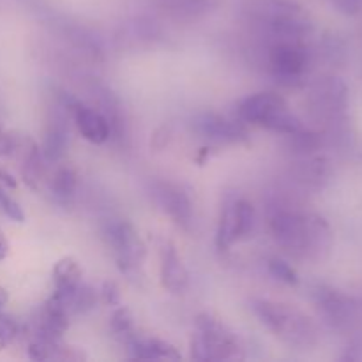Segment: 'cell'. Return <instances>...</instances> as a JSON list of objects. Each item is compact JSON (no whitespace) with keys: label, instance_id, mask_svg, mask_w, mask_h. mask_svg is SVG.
Returning a JSON list of instances; mask_svg holds the SVG:
<instances>
[{"label":"cell","instance_id":"cell-22","mask_svg":"<svg viewBox=\"0 0 362 362\" xmlns=\"http://www.w3.org/2000/svg\"><path fill=\"white\" fill-rule=\"evenodd\" d=\"M269 272H271L276 279L286 283V285H297V283H299L297 272L290 267V264H286L285 260H279V258H272V260L269 262Z\"/></svg>","mask_w":362,"mask_h":362},{"label":"cell","instance_id":"cell-4","mask_svg":"<svg viewBox=\"0 0 362 362\" xmlns=\"http://www.w3.org/2000/svg\"><path fill=\"white\" fill-rule=\"evenodd\" d=\"M197 334L191 339V356L197 361L235 359L239 356V341L235 336L212 315L197 317Z\"/></svg>","mask_w":362,"mask_h":362},{"label":"cell","instance_id":"cell-24","mask_svg":"<svg viewBox=\"0 0 362 362\" xmlns=\"http://www.w3.org/2000/svg\"><path fill=\"white\" fill-rule=\"evenodd\" d=\"M18 336V324L13 317L0 311V346H6L14 341Z\"/></svg>","mask_w":362,"mask_h":362},{"label":"cell","instance_id":"cell-20","mask_svg":"<svg viewBox=\"0 0 362 362\" xmlns=\"http://www.w3.org/2000/svg\"><path fill=\"white\" fill-rule=\"evenodd\" d=\"M235 218H237V239H244L255 228L257 214L253 204L247 200H235Z\"/></svg>","mask_w":362,"mask_h":362},{"label":"cell","instance_id":"cell-15","mask_svg":"<svg viewBox=\"0 0 362 362\" xmlns=\"http://www.w3.org/2000/svg\"><path fill=\"white\" fill-rule=\"evenodd\" d=\"M81 271L80 264L73 257H66L59 260L53 267V283H55V292L52 297L55 299H66L69 293H73L81 285Z\"/></svg>","mask_w":362,"mask_h":362},{"label":"cell","instance_id":"cell-2","mask_svg":"<svg viewBox=\"0 0 362 362\" xmlns=\"http://www.w3.org/2000/svg\"><path fill=\"white\" fill-rule=\"evenodd\" d=\"M240 9L281 39H303L311 30L306 13L293 0H240Z\"/></svg>","mask_w":362,"mask_h":362},{"label":"cell","instance_id":"cell-18","mask_svg":"<svg viewBox=\"0 0 362 362\" xmlns=\"http://www.w3.org/2000/svg\"><path fill=\"white\" fill-rule=\"evenodd\" d=\"M237 240V218H235V200L225 204L219 218L216 244L219 250H228Z\"/></svg>","mask_w":362,"mask_h":362},{"label":"cell","instance_id":"cell-25","mask_svg":"<svg viewBox=\"0 0 362 362\" xmlns=\"http://www.w3.org/2000/svg\"><path fill=\"white\" fill-rule=\"evenodd\" d=\"M101 299L110 306H119L120 304V290L115 281H105L101 288Z\"/></svg>","mask_w":362,"mask_h":362},{"label":"cell","instance_id":"cell-3","mask_svg":"<svg viewBox=\"0 0 362 362\" xmlns=\"http://www.w3.org/2000/svg\"><path fill=\"white\" fill-rule=\"evenodd\" d=\"M253 311L262 324L290 345H311L317 336L313 322L288 304L272 300H255Z\"/></svg>","mask_w":362,"mask_h":362},{"label":"cell","instance_id":"cell-26","mask_svg":"<svg viewBox=\"0 0 362 362\" xmlns=\"http://www.w3.org/2000/svg\"><path fill=\"white\" fill-rule=\"evenodd\" d=\"M0 184L7 187H13V189L16 187V179L6 168H2V166H0Z\"/></svg>","mask_w":362,"mask_h":362},{"label":"cell","instance_id":"cell-6","mask_svg":"<svg viewBox=\"0 0 362 362\" xmlns=\"http://www.w3.org/2000/svg\"><path fill=\"white\" fill-rule=\"evenodd\" d=\"M105 239L108 246L112 247L113 255L117 258V264L124 272L129 274L131 271L138 269L144 262L145 244L138 237L136 230L127 221H112L105 228Z\"/></svg>","mask_w":362,"mask_h":362},{"label":"cell","instance_id":"cell-1","mask_svg":"<svg viewBox=\"0 0 362 362\" xmlns=\"http://www.w3.org/2000/svg\"><path fill=\"white\" fill-rule=\"evenodd\" d=\"M271 232L281 247L296 257L322 258L331 250V228L318 216L278 209L271 216Z\"/></svg>","mask_w":362,"mask_h":362},{"label":"cell","instance_id":"cell-17","mask_svg":"<svg viewBox=\"0 0 362 362\" xmlns=\"http://www.w3.org/2000/svg\"><path fill=\"white\" fill-rule=\"evenodd\" d=\"M67 134H69V131H67L66 119L57 115L49 122L48 129H46L45 145H42V154H45L46 159H49V161H59L66 154Z\"/></svg>","mask_w":362,"mask_h":362},{"label":"cell","instance_id":"cell-12","mask_svg":"<svg viewBox=\"0 0 362 362\" xmlns=\"http://www.w3.org/2000/svg\"><path fill=\"white\" fill-rule=\"evenodd\" d=\"M71 115L74 117L78 129H80L81 136L85 140L92 141V144H105L110 138L112 131H110V124L103 113L95 112V110L88 108V106L81 105L80 101L69 110Z\"/></svg>","mask_w":362,"mask_h":362},{"label":"cell","instance_id":"cell-10","mask_svg":"<svg viewBox=\"0 0 362 362\" xmlns=\"http://www.w3.org/2000/svg\"><path fill=\"white\" fill-rule=\"evenodd\" d=\"M193 129L200 136L218 144H237L247 138L243 124L225 119L218 113H200L193 119Z\"/></svg>","mask_w":362,"mask_h":362},{"label":"cell","instance_id":"cell-16","mask_svg":"<svg viewBox=\"0 0 362 362\" xmlns=\"http://www.w3.org/2000/svg\"><path fill=\"white\" fill-rule=\"evenodd\" d=\"M218 6V0H159L166 14L179 20H193Z\"/></svg>","mask_w":362,"mask_h":362},{"label":"cell","instance_id":"cell-9","mask_svg":"<svg viewBox=\"0 0 362 362\" xmlns=\"http://www.w3.org/2000/svg\"><path fill=\"white\" fill-rule=\"evenodd\" d=\"M285 110H288V105L283 95L276 94V92H258V94L243 99L237 112H239V119L244 122L267 127L272 119Z\"/></svg>","mask_w":362,"mask_h":362},{"label":"cell","instance_id":"cell-5","mask_svg":"<svg viewBox=\"0 0 362 362\" xmlns=\"http://www.w3.org/2000/svg\"><path fill=\"white\" fill-rule=\"evenodd\" d=\"M269 66L279 81L297 83L310 66V52L300 39H279L269 49Z\"/></svg>","mask_w":362,"mask_h":362},{"label":"cell","instance_id":"cell-11","mask_svg":"<svg viewBox=\"0 0 362 362\" xmlns=\"http://www.w3.org/2000/svg\"><path fill=\"white\" fill-rule=\"evenodd\" d=\"M154 194L159 207L173 219L175 225H179L184 230L191 228V225H193V204L180 187L168 182H159L156 186Z\"/></svg>","mask_w":362,"mask_h":362},{"label":"cell","instance_id":"cell-14","mask_svg":"<svg viewBox=\"0 0 362 362\" xmlns=\"http://www.w3.org/2000/svg\"><path fill=\"white\" fill-rule=\"evenodd\" d=\"M127 346L133 357L136 359H180V354L177 352L175 346L170 343L163 341L159 338H152V336H138L131 332L126 336Z\"/></svg>","mask_w":362,"mask_h":362},{"label":"cell","instance_id":"cell-27","mask_svg":"<svg viewBox=\"0 0 362 362\" xmlns=\"http://www.w3.org/2000/svg\"><path fill=\"white\" fill-rule=\"evenodd\" d=\"M7 255H9V243H7V237L0 230V260H6Z\"/></svg>","mask_w":362,"mask_h":362},{"label":"cell","instance_id":"cell-21","mask_svg":"<svg viewBox=\"0 0 362 362\" xmlns=\"http://www.w3.org/2000/svg\"><path fill=\"white\" fill-rule=\"evenodd\" d=\"M0 211H2L7 218L13 219V221H16V223L25 221L23 209H21L20 204H18V202L14 200L9 193H7L6 187H4L2 184H0Z\"/></svg>","mask_w":362,"mask_h":362},{"label":"cell","instance_id":"cell-28","mask_svg":"<svg viewBox=\"0 0 362 362\" xmlns=\"http://www.w3.org/2000/svg\"><path fill=\"white\" fill-rule=\"evenodd\" d=\"M7 303H9V293H7V290L4 288V286H0V310H2Z\"/></svg>","mask_w":362,"mask_h":362},{"label":"cell","instance_id":"cell-8","mask_svg":"<svg viewBox=\"0 0 362 362\" xmlns=\"http://www.w3.org/2000/svg\"><path fill=\"white\" fill-rule=\"evenodd\" d=\"M313 300L332 327L346 329L356 322L357 304L345 293L329 286H317L313 290Z\"/></svg>","mask_w":362,"mask_h":362},{"label":"cell","instance_id":"cell-13","mask_svg":"<svg viewBox=\"0 0 362 362\" xmlns=\"http://www.w3.org/2000/svg\"><path fill=\"white\" fill-rule=\"evenodd\" d=\"M161 260V283L173 293H182L187 286V271L172 243L165 240L159 247Z\"/></svg>","mask_w":362,"mask_h":362},{"label":"cell","instance_id":"cell-19","mask_svg":"<svg viewBox=\"0 0 362 362\" xmlns=\"http://www.w3.org/2000/svg\"><path fill=\"white\" fill-rule=\"evenodd\" d=\"M76 184L78 177L74 170L69 168V166H62V168L57 170L52 179V193L57 198H69L74 194Z\"/></svg>","mask_w":362,"mask_h":362},{"label":"cell","instance_id":"cell-23","mask_svg":"<svg viewBox=\"0 0 362 362\" xmlns=\"http://www.w3.org/2000/svg\"><path fill=\"white\" fill-rule=\"evenodd\" d=\"M110 324H112V331L115 334L129 336L133 332V317H131L127 308H119V310L113 311Z\"/></svg>","mask_w":362,"mask_h":362},{"label":"cell","instance_id":"cell-7","mask_svg":"<svg viewBox=\"0 0 362 362\" xmlns=\"http://www.w3.org/2000/svg\"><path fill=\"white\" fill-rule=\"evenodd\" d=\"M349 88L339 78H322L315 83L310 95L311 112L322 120L334 122L345 113Z\"/></svg>","mask_w":362,"mask_h":362}]
</instances>
